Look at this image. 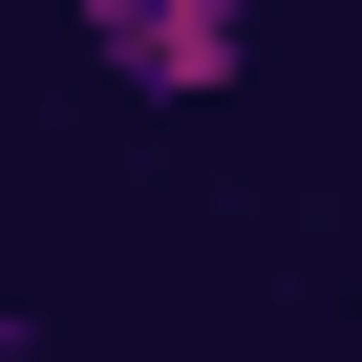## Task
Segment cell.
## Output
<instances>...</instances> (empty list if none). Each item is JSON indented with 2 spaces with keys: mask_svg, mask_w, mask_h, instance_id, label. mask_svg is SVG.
I'll use <instances>...</instances> for the list:
<instances>
[{
  "mask_svg": "<svg viewBox=\"0 0 362 362\" xmlns=\"http://www.w3.org/2000/svg\"><path fill=\"white\" fill-rule=\"evenodd\" d=\"M64 43L128 86V107H214L256 64V0H64Z\"/></svg>",
  "mask_w": 362,
  "mask_h": 362,
  "instance_id": "6da1fadb",
  "label": "cell"
},
{
  "mask_svg": "<svg viewBox=\"0 0 362 362\" xmlns=\"http://www.w3.org/2000/svg\"><path fill=\"white\" fill-rule=\"evenodd\" d=\"M0 362H22V341H0Z\"/></svg>",
  "mask_w": 362,
  "mask_h": 362,
  "instance_id": "7a4b0ae2",
  "label": "cell"
}]
</instances>
